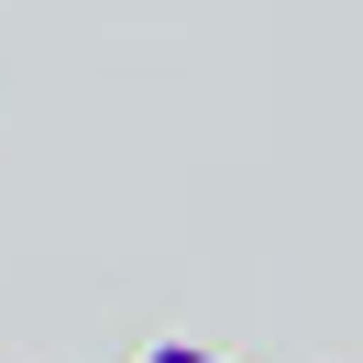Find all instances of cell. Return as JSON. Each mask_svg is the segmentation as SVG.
Instances as JSON below:
<instances>
[{
	"label": "cell",
	"mask_w": 363,
	"mask_h": 363,
	"mask_svg": "<svg viewBox=\"0 0 363 363\" xmlns=\"http://www.w3.org/2000/svg\"><path fill=\"white\" fill-rule=\"evenodd\" d=\"M133 363H220V352H199V341H143Z\"/></svg>",
	"instance_id": "obj_1"
}]
</instances>
